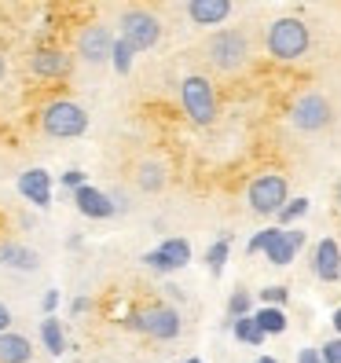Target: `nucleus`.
I'll return each mask as SVG.
<instances>
[{"mask_svg":"<svg viewBox=\"0 0 341 363\" xmlns=\"http://www.w3.org/2000/svg\"><path fill=\"white\" fill-rule=\"evenodd\" d=\"M290 121L297 133H323L334 125V103L323 92H305L290 106Z\"/></svg>","mask_w":341,"mask_h":363,"instance_id":"obj_6","label":"nucleus"},{"mask_svg":"<svg viewBox=\"0 0 341 363\" xmlns=\"http://www.w3.org/2000/svg\"><path fill=\"white\" fill-rule=\"evenodd\" d=\"M283 228H264V231H257V235H253V239H250V253H261V250H268L272 242H275V235H279Z\"/></svg>","mask_w":341,"mask_h":363,"instance_id":"obj_27","label":"nucleus"},{"mask_svg":"<svg viewBox=\"0 0 341 363\" xmlns=\"http://www.w3.org/2000/svg\"><path fill=\"white\" fill-rule=\"evenodd\" d=\"M180 103L184 114L195 125H213L217 121V92H213V81L202 74H191L180 81Z\"/></svg>","mask_w":341,"mask_h":363,"instance_id":"obj_5","label":"nucleus"},{"mask_svg":"<svg viewBox=\"0 0 341 363\" xmlns=\"http://www.w3.org/2000/svg\"><path fill=\"white\" fill-rule=\"evenodd\" d=\"M33 349H30V337L23 334H0V363H30Z\"/></svg>","mask_w":341,"mask_h":363,"instance_id":"obj_17","label":"nucleus"},{"mask_svg":"<svg viewBox=\"0 0 341 363\" xmlns=\"http://www.w3.org/2000/svg\"><path fill=\"white\" fill-rule=\"evenodd\" d=\"M315 275L323 283L341 279V246L334 239H323V242L315 246Z\"/></svg>","mask_w":341,"mask_h":363,"instance_id":"obj_15","label":"nucleus"},{"mask_svg":"<svg viewBox=\"0 0 341 363\" xmlns=\"http://www.w3.org/2000/svg\"><path fill=\"white\" fill-rule=\"evenodd\" d=\"M264 45H268V55L272 59H279V62H294V59H301L312 45V33L308 26L301 23V18H275V23L268 26V37H264Z\"/></svg>","mask_w":341,"mask_h":363,"instance_id":"obj_2","label":"nucleus"},{"mask_svg":"<svg viewBox=\"0 0 341 363\" xmlns=\"http://www.w3.org/2000/svg\"><path fill=\"white\" fill-rule=\"evenodd\" d=\"M40 341H45V349H48L52 356H62V352H67V337H62V327H59L55 315H48L45 323H40Z\"/></svg>","mask_w":341,"mask_h":363,"instance_id":"obj_19","label":"nucleus"},{"mask_svg":"<svg viewBox=\"0 0 341 363\" xmlns=\"http://www.w3.org/2000/svg\"><path fill=\"white\" fill-rule=\"evenodd\" d=\"M158 250H162V257L169 261V268H173V272L184 268V264L191 261V246H187V239H165Z\"/></svg>","mask_w":341,"mask_h":363,"instance_id":"obj_20","label":"nucleus"},{"mask_svg":"<svg viewBox=\"0 0 341 363\" xmlns=\"http://www.w3.org/2000/svg\"><path fill=\"white\" fill-rule=\"evenodd\" d=\"M228 315H231V319H246V315H250V290L239 286L235 294L228 297Z\"/></svg>","mask_w":341,"mask_h":363,"instance_id":"obj_25","label":"nucleus"},{"mask_svg":"<svg viewBox=\"0 0 341 363\" xmlns=\"http://www.w3.org/2000/svg\"><path fill=\"white\" fill-rule=\"evenodd\" d=\"M206 59L220 74H239L250 62V37L242 30H217L206 37Z\"/></svg>","mask_w":341,"mask_h":363,"instance_id":"obj_1","label":"nucleus"},{"mask_svg":"<svg viewBox=\"0 0 341 363\" xmlns=\"http://www.w3.org/2000/svg\"><path fill=\"white\" fill-rule=\"evenodd\" d=\"M257 363H279V359H275V356H261Z\"/></svg>","mask_w":341,"mask_h":363,"instance_id":"obj_39","label":"nucleus"},{"mask_svg":"<svg viewBox=\"0 0 341 363\" xmlns=\"http://www.w3.org/2000/svg\"><path fill=\"white\" fill-rule=\"evenodd\" d=\"M319 352H323V363H341V337L327 341V345L319 349Z\"/></svg>","mask_w":341,"mask_h":363,"instance_id":"obj_30","label":"nucleus"},{"mask_svg":"<svg viewBox=\"0 0 341 363\" xmlns=\"http://www.w3.org/2000/svg\"><path fill=\"white\" fill-rule=\"evenodd\" d=\"M30 70L37 77H48V81H59V77H70L74 70V55H67L62 48H37L30 55Z\"/></svg>","mask_w":341,"mask_h":363,"instance_id":"obj_10","label":"nucleus"},{"mask_svg":"<svg viewBox=\"0 0 341 363\" xmlns=\"http://www.w3.org/2000/svg\"><path fill=\"white\" fill-rule=\"evenodd\" d=\"M261 301L272 305V308H283V301H286V286H264V290H261Z\"/></svg>","mask_w":341,"mask_h":363,"instance_id":"obj_28","label":"nucleus"},{"mask_svg":"<svg viewBox=\"0 0 341 363\" xmlns=\"http://www.w3.org/2000/svg\"><path fill=\"white\" fill-rule=\"evenodd\" d=\"M8 327H11V308L0 301V334H8Z\"/></svg>","mask_w":341,"mask_h":363,"instance_id":"obj_34","label":"nucleus"},{"mask_svg":"<svg viewBox=\"0 0 341 363\" xmlns=\"http://www.w3.org/2000/svg\"><path fill=\"white\" fill-rule=\"evenodd\" d=\"M286 195H290V187H286L283 173H261L246 187V202L257 217H279V213L286 209V202H290Z\"/></svg>","mask_w":341,"mask_h":363,"instance_id":"obj_4","label":"nucleus"},{"mask_svg":"<svg viewBox=\"0 0 341 363\" xmlns=\"http://www.w3.org/2000/svg\"><path fill=\"white\" fill-rule=\"evenodd\" d=\"M253 319H257V327H261L264 334H283V330H286V312H283V308L264 305L261 312H253Z\"/></svg>","mask_w":341,"mask_h":363,"instance_id":"obj_21","label":"nucleus"},{"mask_svg":"<svg viewBox=\"0 0 341 363\" xmlns=\"http://www.w3.org/2000/svg\"><path fill=\"white\" fill-rule=\"evenodd\" d=\"M133 330L147 334V337H155V341H173L180 334V312L173 305H147L143 312H133L129 319H125Z\"/></svg>","mask_w":341,"mask_h":363,"instance_id":"obj_7","label":"nucleus"},{"mask_svg":"<svg viewBox=\"0 0 341 363\" xmlns=\"http://www.w3.org/2000/svg\"><path fill=\"white\" fill-rule=\"evenodd\" d=\"M118 26H121L118 37L129 40L136 52H147V48H155L158 40H162V23H158V15L147 11V8H129V11H121Z\"/></svg>","mask_w":341,"mask_h":363,"instance_id":"obj_8","label":"nucleus"},{"mask_svg":"<svg viewBox=\"0 0 341 363\" xmlns=\"http://www.w3.org/2000/svg\"><path fill=\"white\" fill-rule=\"evenodd\" d=\"M143 261H147V268H155V272H173V268H169V261L162 257V250H151V253H143Z\"/></svg>","mask_w":341,"mask_h":363,"instance_id":"obj_29","label":"nucleus"},{"mask_svg":"<svg viewBox=\"0 0 341 363\" xmlns=\"http://www.w3.org/2000/svg\"><path fill=\"white\" fill-rule=\"evenodd\" d=\"M133 55H136V48L129 45V40H121V37H118V45H114V55H111L114 70H118V74H129V70H133Z\"/></svg>","mask_w":341,"mask_h":363,"instance_id":"obj_24","label":"nucleus"},{"mask_svg":"<svg viewBox=\"0 0 341 363\" xmlns=\"http://www.w3.org/2000/svg\"><path fill=\"white\" fill-rule=\"evenodd\" d=\"M18 195L30 199L37 209H48L52 206V177L45 169H26V173L18 177Z\"/></svg>","mask_w":341,"mask_h":363,"instance_id":"obj_11","label":"nucleus"},{"mask_svg":"<svg viewBox=\"0 0 341 363\" xmlns=\"http://www.w3.org/2000/svg\"><path fill=\"white\" fill-rule=\"evenodd\" d=\"M89 305H92V301H89V297H77V301H74V312L81 315V312H84V308H89Z\"/></svg>","mask_w":341,"mask_h":363,"instance_id":"obj_35","label":"nucleus"},{"mask_svg":"<svg viewBox=\"0 0 341 363\" xmlns=\"http://www.w3.org/2000/svg\"><path fill=\"white\" fill-rule=\"evenodd\" d=\"M0 264L15 268V272H33L40 264V257H37V250H30L23 242H0Z\"/></svg>","mask_w":341,"mask_h":363,"instance_id":"obj_16","label":"nucleus"},{"mask_svg":"<svg viewBox=\"0 0 341 363\" xmlns=\"http://www.w3.org/2000/svg\"><path fill=\"white\" fill-rule=\"evenodd\" d=\"M308 213V199H294V202H286V209L279 213V224H294V220H301Z\"/></svg>","mask_w":341,"mask_h":363,"instance_id":"obj_26","label":"nucleus"},{"mask_svg":"<svg viewBox=\"0 0 341 363\" xmlns=\"http://www.w3.org/2000/svg\"><path fill=\"white\" fill-rule=\"evenodd\" d=\"M187 363H202V359H187Z\"/></svg>","mask_w":341,"mask_h":363,"instance_id":"obj_40","label":"nucleus"},{"mask_svg":"<svg viewBox=\"0 0 341 363\" xmlns=\"http://www.w3.org/2000/svg\"><path fill=\"white\" fill-rule=\"evenodd\" d=\"M228 250H231L228 239H217V242L206 250V264H209L213 275H220V272H224V264H228Z\"/></svg>","mask_w":341,"mask_h":363,"instance_id":"obj_23","label":"nucleus"},{"mask_svg":"<svg viewBox=\"0 0 341 363\" xmlns=\"http://www.w3.org/2000/svg\"><path fill=\"white\" fill-rule=\"evenodd\" d=\"M334 199H337V206H341V180H337V187H334Z\"/></svg>","mask_w":341,"mask_h":363,"instance_id":"obj_38","label":"nucleus"},{"mask_svg":"<svg viewBox=\"0 0 341 363\" xmlns=\"http://www.w3.org/2000/svg\"><path fill=\"white\" fill-rule=\"evenodd\" d=\"M334 330H337V334H341V308H337V312H334Z\"/></svg>","mask_w":341,"mask_h":363,"instance_id":"obj_36","label":"nucleus"},{"mask_svg":"<svg viewBox=\"0 0 341 363\" xmlns=\"http://www.w3.org/2000/svg\"><path fill=\"white\" fill-rule=\"evenodd\" d=\"M114 45H118V37L106 30L103 23H92V26H84L81 37H77V55L84 62H92V67H99V62H111Z\"/></svg>","mask_w":341,"mask_h":363,"instance_id":"obj_9","label":"nucleus"},{"mask_svg":"<svg viewBox=\"0 0 341 363\" xmlns=\"http://www.w3.org/2000/svg\"><path fill=\"white\" fill-rule=\"evenodd\" d=\"M74 202H77V209L84 213V217H92V220H106V217H114V199L111 195H103L99 187H92V184H84L81 191H74Z\"/></svg>","mask_w":341,"mask_h":363,"instance_id":"obj_12","label":"nucleus"},{"mask_svg":"<svg viewBox=\"0 0 341 363\" xmlns=\"http://www.w3.org/2000/svg\"><path fill=\"white\" fill-rule=\"evenodd\" d=\"M231 330H235V337L239 341H246V345H264V330L257 327V319L253 315H246V319H235V323H231Z\"/></svg>","mask_w":341,"mask_h":363,"instance_id":"obj_22","label":"nucleus"},{"mask_svg":"<svg viewBox=\"0 0 341 363\" xmlns=\"http://www.w3.org/2000/svg\"><path fill=\"white\" fill-rule=\"evenodd\" d=\"M301 246H305V231H297V228L290 231V228H283L279 235H275V242L264 250V257H268L272 264H279V268H283V264H290V261L297 257V250H301Z\"/></svg>","mask_w":341,"mask_h":363,"instance_id":"obj_14","label":"nucleus"},{"mask_svg":"<svg viewBox=\"0 0 341 363\" xmlns=\"http://www.w3.org/2000/svg\"><path fill=\"white\" fill-rule=\"evenodd\" d=\"M297 363H323V352H319V349H301Z\"/></svg>","mask_w":341,"mask_h":363,"instance_id":"obj_32","label":"nucleus"},{"mask_svg":"<svg viewBox=\"0 0 341 363\" xmlns=\"http://www.w3.org/2000/svg\"><path fill=\"white\" fill-rule=\"evenodd\" d=\"M59 180L67 184V187H74V191H81V187H84V173H81V169H67V173H62Z\"/></svg>","mask_w":341,"mask_h":363,"instance_id":"obj_31","label":"nucleus"},{"mask_svg":"<svg viewBox=\"0 0 341 363\" xmlns=\"http://www.w3.org/2000/svg\"><path fill=\"white\" fill-rule=\"evenodd\" d=\"M40 129L52 140H77L89 133V114L84 106L74 99H52L45 111H40Z\"/></svg>","mask_w":341,"mask_h":363,"instance_id":"obj_3","label":"nucleus"},{"mask_svg":"<svg viewBox=\"0 0 341 363\" xmlns=\"http://www.w3.org/2000/svg\"><path fill=\"white\" fill-rule=\"evenodd\" d=\"M136 187L147 191V195L162 191V187H165V165H162V162H140V165H136Z\"/></svg>","mask_w":341,"mask_h":363,"instance_id":"obj_18","label":"nucleus"},{"mask_svg":"<svg viewBox=\"0 0 341 363\" xmlns=\"http://www.w3.org/2000/svg\"><path fill=\"white\" fill-rule=\"evenodd\" d=\"M4 70H8V62H4V55H0V81H4Z\"/></svg>","mask_w":341,"mask_h":363,"instance_id":"obj_37","label":"nucleus"},{"mask_svg":"<svg viewBox=\"0 0 341 363\" xmlns=\"http://www.w3.org/2000/svg\"><path fill=\"white\" fill-rule=\"evenodd\" d=\"M55 305H59V290H48V294H45V301H40V308H45V312L52 315V312H55Z\"/></svg>","mask_w":341,"mask_h":363,"instance_id":"obj_33","label":"nucleus"},{"mask_svg":"<svg viewBox=\"0 0 341 363\" xmlns=\"http://www.w3.org/2000/svg\"><path fill=\"white\" fill-rule=\"evenodd\" d=\"M231 0H191L187 4V18L195 26H220L224 18L231 15Z\"/></svg>","mask_w":341,"mask_h":363,"instance_id":"obj_13","label":"nucleus"}]
</instances>
